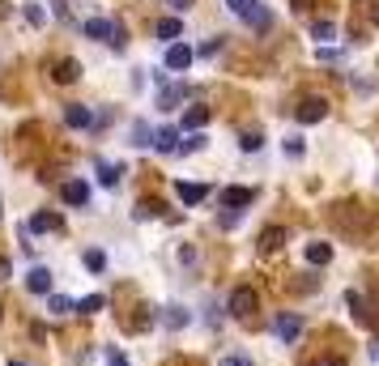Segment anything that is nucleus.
Returning <instances> with one entry per match:
<instances>
[{
	"instance_id": "30",
	"label": "nucleus",
	"mask_w": 379,
	"mask_h": 366,
	"mask_svg": "<svg viewBox=\"0 0 379 366\" xmlns=\"http://www.w3.org/2000/svg\"><path fill=\"white\" fill-rule=\"evenodd\" d=\"M179 150H184V154H196V150H205V136H200V132H192L188 141H179Z\"/></svg>"
},
{
	"instance_id": "16",
	"label": "nucleus",
	"mask_w": 379,
	"mask_h": 366,
	"mask_svg": "<svg viewBox=\"0 0 379 366\" xmlns=\"http://www.w3.org/2000/svg\"><path fill=\"white\" fill-rule=\"evenodd\" d=\"M209 124V107H188L184 111V132H200Z\"/></svg>"
},
{
	"instance_id": "1",
	"label": "nucleus",
	"mask_w": 379,
	"mask_h": 366,
	"mask_svg": "<svg viewBox=\"0 0 379 366\" xmlns=\"http://www.w3.org/2000/svg\"><path fill=\"white\" fill-rule=\"evenodd\" d=\"M226 9H231L235 17H243L247 26H251V30H260V34L273 26V13L260 5V0H226Z\"/></svg>"
},
{
	"instance_id": "26",
	"label": "nucleus",
	"mask_w": 379,
	"mask_h": 366,
	"mask_svg": "<svg viewBox=\"0 0 379 366\" xmlns=\"http://www.w3.org/2000/svg\"><path fill=\"white\" fill-rule=\"evenodd\" d=\"M239 145H243V154H256L260 145H264V136H260L256 128H251V132H243V136H239Z\"/></svg>"
},
{
	"instance_id": "36",
	"label": "nucleus",
	"mask_w": 379,
	"mask_h": 366,
	"mask_svg": "<svg viewBox=\"0 0 379 366\" xmlns=\"http://www.w3.org/2000/svg\"><path fill=\"white\" fill-rule=\"evenodd\" d=\"M107 362H111V366H128V358H124L119 349H107Z\"/></svg>"
},
{
	"instance_id": "33",
	"label": "nucleus",
	"mask_w": 379,
	"mask_h": 366,
	"mask_svg": "<svg viewBox=\"0 0 379 366\" xmlns=\"http://www.w3.org/2000/svg\"><path fill=\"white\" fill-rule=\"evenodd\" d=\"M222 366H256V362L243 358V354H231V358H222Z\"/></svg>"
},
{
	"instance_id": "22",
	"label": "nucleus",
	"mask_w": 379,
	"mask_h": 366,
	"mask_svg": "<svg viewBox=\"0 0 379 366\" xmlns=\"http://www.w3.org/2000/svg\"><path fill=\"white\" fill-rule=\"evenodd\" d=\"M307 260L311 264H328L333 260V247H328V243H307Z\"/></svg>"
},
{
	"instance_id": "25",
	"label": "nucleus",
	"mask_w": 379,
	"mask_h": 366,
	"mask_svg": "<svg viewBox=\"0 0 379 366\" xmlns=\"http://www.w3.org/2000/svg\"><path fill=\"white\" fill-rule=\"evenodd\" d=\"M162 320H166V328H184V324H188V311H184V307H166Z\"/></svg>"
},
{
	"instance_id": "37",
	"label": "nucleus",
	"mask_w": 379,
	"mask_h": 366,
	"mask_svg": "<svg viewBox=\"0 0 379 366\" xmlns=\"http://www.w3.org/2000/svg\"><path fill=\"white\" fill-rule=\"evenodd\" d=\"M9 273H13V264H9L5 256H0V281H9Z\"/></svg>"
},
{
	"instance_id": "29",
	"label": "nucleus",
	"mask_w": 379,
	"mask_h": 366,
	"mask_svg": "<svg viewBox=\"0 0 379 366\" xmlns=\"http://www.w3.org/2000/svg\"><path fill=\"white\" fill-rule=\"evenodd\" d=\"M133 213H137V217H158V213H162V205H158V201H141Z\"/></svg>"
},
{
	"instance_id": "40",
	"label": "nucleus",
	"mask_w": 379,
	"mask_h": 366,
	"mask_svg": "<svg viewBox=\"0 0 379 366\" xmlns=\"http://www.w3.org/2000/svg\"><path fill=\"white\" fill-rule=\"evenodd\" d=\"M375 362H379V345H375Z\"/></svg>"
},
{
	"instance_id": "35",
	"label": "nucleus",
	"mask_w": 379,
	"mask_h": 366,
	"mask_svg": "<svg viewBox=\"0 0 379 366\" xmlns=\"http://www.w3.org/2000/svg\"><path fill=\"white\" fill-rule=\"evenodd\" d=\"M311 366H345V358H341V354H333V358H320V362H311Z\"/></svg>"
},
{
	"instance_id": "20",
	"label": "nucleus",
	"mask_w": 379,
	"mask_h": 366,
	"mask_svg": "<svg viewBox=\"0 0 379 366\" xmlns=\"http://www.w3.org/2000/svg\"><path fill=\"white\" fill-rule=\"evenodd\" d=\"M47 311L52 315H68V311H77V303L64 298V294H47Z\"/></svg>"
},
{
	"instance_id": "34",
	"label": "nucleus",
	"mask_w": 379,
	"mask_h": 366,
	"mask_svg": "<svg viewBox=\"0 0 379 366\" xmlns=\"http://www.w3.org/2000/svg\"><path fill=\"white\" fill-rule=\"evenodd\" d=\"M52 5H56V17H64V21H72V9L64 5V0H52Z\"/></svg>"
},
{
	"instance_id": "23",
	"label": "nucleus",
	"mask_w": 379,
	"mask_h": 366,
	"mask_svg": "<svg viewBox=\"0 0 379 366\" xmlns=\"http://www.w3.org/2000/svg\"><path fill=\"white\" fill-rule=\"evenodd\" d=\"M81 260H86V268H90V273H103V268H107V252H98V247H90Z\"/></svg>"
},
{
	"instance_id": "12",
	"label": "nucleus",
	"mask_w": 379,
	"mask_h": 366,
	"mask_svg": "<svg viewBox=\"0 0 379 366\" xmlns=\"http://www.w3.org/2000/svg\"><path fill=\"white\" fill-rule=\"evenodd\" d=\"M175 196H179L184 205H200L209 196V183H175Z\"/></svg>"
},
{
	"instance_id": "15",
	"label": "nucleus",
	"mask_w": 379,
	"mask_h": 366,
	"mask_svg": "<svg viewBox=\"0 0 379 366\" xmlns=\"http://www.w3.org/2000/svg\"><path fill=\"white\" fill-rule=\"evenodd\" d=\"M64 201H68V205H77V209H81V205H90V183L68 179V183H64Z\"/></svg>"
},
{
	"instance_id": "38",
	"label": "nucleus",
	"mask_w": 379,
	"mask_h": 366,
	"mask_svg": "<svg viewBox=\"0 0 379 366\" xmlns=\"http://www.w3.org/2000/svg\"><path fill=\"white\" fill-rule=\"evenodd\" d=\"M371 17H375V26H379V0H375V9H371Z\"/></svg>"
},
{
	"instance_id": "6",
	"label": "nucleus",
	"mask_w": 379,
	"mask_h": 366,
	"mask_svg": "<svg viewBox=\"0 0 379 366\" xmlns=\"http://www.w3.org/2000/svg\"><path fill=\"white\" fill-rule=\"evenodd\" d=\"M81 30H86V39H94V43H107V47L115 43V21H107V17H90Z\"/></svg>"
},
{
	"instance_id": "27",
	"label": "nucleus",
	"mask_w": 379,
	"mask_h": 366,
	"mask_svg": "<svg viewBox=\"0 0 379 366\" xmlns=\"http://www.w3.org/2000/svg\"><path fill=\"white\" fill-rule=\"evenodd\" d=\"M311 34H315V43H328V39H337V26H333V21H315Z\"/></svg>"
},
{
	"instance_id": "10",
	"label": "nucleus",
	"mask_w": 379,
	"mask_h": 366,
	"mask_svg": "<svg viewBox=\"0 0 379 366\" xmlns=\"http://www.w3.org/2000/svg\"><path fill=\"white\" fill-rule=\"evenodd\" d=\"M64 124H68V128H94V115H90V107H81V103H68V107H64Z\"/></svg>"
},
{
	"instance_id": "19",
	"label": "nucleus",
	"mask_w": 379,
	"mask_h": 366,
	"mask_svg": "<svg viewBox=\"0 0 379 366\" xmlns=\"http://www.w3.org/2000/svg\"><path fill=\"white\" fill-rule=\"evenodd\" d=\"M119 175H124V170H119L115 162H98V183H103V187H115Z\"/></svg>"
},
{
	"instance_id": "17",
	"label": "nucleus",
	"mask_w": 379,
	"mask_h": 366,
	"mask_svg": "<svg viewBox=\"0 0 379 366\" xmlns=\"http://www.w3.org/2000/svg\"><path fill=\"white\" fill-rule=\"evenodd\" d=\"M282 243H286V230H282V226H269V230L260 234V252L269 256V252H277V247H282Z\"/></svg>"
},
{
	"instance_id": "9",
	"label": "nucleus",
	"mask_w": 379,
	"mask_h": 366,
	"mask_svg": "<svg viewBox=\"0 0 379 366\" xmlns=\"http://www.w3.org/2000/svg\"><path fill=\"white\" fill-rule=\"evenodd\" d=\"M179 141H184V136H179V128L171 124V128H158V132H154V141H149V145H154L158 154H175V150H179Z\"/></svg>"
},
{
	"instance_id": "13",
	"label": "nucleus",
	"mask_w": 379,
	"mask_h": 366,
	"mask_svg": "<svg viewBox=\"0 0 379 366\" xmlns=\"http://www.w3.org/2000/svg\"><path fill=\"white\" fill-rule=\"evenodd\" d=\"M251 201H256V192H251V187H226V192H222V205L235 209V213H239L243 205H251Z\"/></svg>"
},
{
	"instance_id": "11",
	"label": "nucleus",
	"mask_w": 379,
	"mask_h": 366,
	"mask_svg": "<svg viewBox=\"0 0 379 366\" xmlns=\"http://www.w3.org/2000/svg\"><path fill=\"white\" fill-rule=\"evenodd\" d=\"M77 77H81V64H77V60H56V64H52V81L72 85Z\"/></svg>"
},
{
	"instance_id": "39",
	"label": "nucleus",
	"mask_w": 379,
	"mask_h": 366,
	"mask_svg": "<svg viewBox=\"0 0 379 366\" xmlns=\"http://www.w3.org/2000/svg\"><path fill=\"white\" fill-rule=\"evenodd\" d=\"M9 366H26V362H9Z\"/></svg>"
},
{
	"instance_id": "8",
	"label": "nucleus",
	"mask_w": 379,
	"mask_h": 366,
	"mask_svg": "<svg viewBox=\"0 0 379 366\" xmlns=\"http://www.w3.org/2000/svg\"><path fill=\"white\" fill-rule=\"evenodd\" d=\"M26 230L30 234H56V230H64V217L60 213H35L26 222Z\"/></svg>"
},
{
	"instance_id": "41",
	"label": "nucleus",
	"mask_w": 379,
	"mask_h": 366,
	"mask_svg": "<svg viewBox=\"0 0 379 366\" xmlns=\"http://www.w3.org/2000/svg\"><path fill=\"white\" fill-rule=\"evenodd\" d=\"M0 213H5V209H0Z\"/></svg>"
},
{
	"instance_id": "28",
	"label": "nucleus",
	"mask_w": 379,
	"mask_h": 366,
	"mask_svg": "<svg viewBox=\"0 0 379 366\" xmlns=\"http://www.w3.org/2000/svg\"><path fill=\"white\" fill-rule=\"evenodd\" d=\"M149 141H154V132H149V124H141V119H137V124H133V145H141V150H145Z\"/></svg>"
},
{
	"instance_id": "14",
	"label": "nucleus",
	"mask_w": 379,
	"mask_h": 366,
	"mask_svg": "<svg viewBox=\"0 0 379 366\" xmlns=\"http://www.w3.org/2000/svg\"><path fill=\"white\" fill-rule=\"evenodd\" d=\"M154 34H158L162 43H179V34H184V21H179V17H162L158 26H154Z\"/></svg>"
},
{
	"instance_id": "5",
	"label": "nucleus",
	"mask_w": 379,
	"mask_h": 366,
	"mask_svg": "<svg viewBox=\"0 0 379 366\" xmlns=\"http://www.w3.org/2000/svg\"><path fill=\"white\" fill-rule=\"evenodd\" d=\"M324 115H328V103H324V99H302V103L294 107V119H298V124H320Z\"/></svg>"
},
{
	"instance_id": "31",
	"label": "nucleus",
	"mask_w": 379,
	"mask_h": 366,
	"mask_svg": "<svg viewBox=\"0 0 379 366\" xmlns=\"http://www.w3.org/2000/svg\"><path fill=\"white\" fill-rule=\"evenodd\" d=\"M217 52H222V39H209V43H200V52H196V56H200V60H209V56H217Z\"/></svg>"
},
{
	"instance_id": "24",
	"label": "nucleus",
	"mask_w": 379,
	"mask_h": 366,
	"mask_svg": "<svg viewBox=\"0 0 379 366\" xmlns=\"http://www.w3.org/2000/svg\"><path fill=\"white\" fill-rule=\"evenodd\" d=\"M21 13H26V21H30L35 30H39V26H47V9H43V5H35V0H30V5L21 9Z\"/></svg>"
},
{
	"instance_id": "2",
	"label": "nucleus",
	"mask_w": 379,
	"mask_h": 366,
	"mask_svg": "<svg viewBox=\"0 0 379 366\" xmlns=\"http://www.w3.org/2000/svg\"><path fill=\"white\" fill-rule=\"evenodd\" d=\"M256 307H260V298H256V289H251V285H239L235 294H231V303H226V311H231L235 320H247Z\"/></svg>"
},
{
	"instance_id": "32",
	"label": "nucleus",
	"mask_w": 379,
	"mask_h": 366,
	"mask_svg": "<svg viewBox=\"0 0 379 366\" xmlns=\"http://www.w3.org/2000/svg\"><path fill=\"white\" fill-rule=\"evenodd\" d=\"M302 150H307V145H302L298 136H286V154H290V158H302Z\"/></svg>"
},
{
	"instance_id": "3",
	"label": "nucleus",
	"mask_w": 379,
	"mask_h": 366,
	"mask_svg": "<svg viewBox=\"0 0 379 366\" xmlns=\"http://www.w3.org/2000/svg\"><path fill=\"white\" fill-rule=\"evenodd\" d=\"M273 336L282 340V345H294V340L302 336V320H298L294 311H286V315H277V320H273Z\"/></svg>"
},
{
	"instance_id": "21",
	"label": "nucleus",
	"mask_w": 379,
	"mask_h": 366,
	"mask_svg": "<svg viewBox=\"0 0 379 366\" xmlns=\"http://www.w3.org/2000/svg\"><path fill=\"white\" fill-rule=\"evenodd\" d=\"M77 311H81V315H98V311H107V298H103V294H86V298L77 303Z\"/></svg>"
},
{
	"instance_id": "18",
	"label": "nucleus",
	"mask_w": 379,
	"mask_h": 366,
	"mask_svg": "<svg viewBox=\"0 0 379 366\" xmlns=\"http://www.w3.org/2000/svg\"><path fill=\"white\" fill-rule=\"evenodd\" d=\"M184 99H188V90H184V85H166V90L158 94V107H166V111H171V107H179Z\"/></svg>"
},
{
	"instance_id": "7",
	"label": "nucleus",
	"mask_w": 379,
	"mask_h": 366,
	"mask_svg": "<svg viewBox=\"0 0 379 366\" xmlns=\"http://www.w3.org/2000/svg\"><path fill=\"white\" fill-rule=\"evenodd\" d=\"M26 289L47 298V294H52V268H47V264H35L30 273H26Z\"/></svg>"
},
{
	"instance_id": "4",
	"label": "nucleus",
	"mask_w": 379,
	"mask_h": 366,
	"mask_svg": "<svg viewBox=\"0 0 379 366\" xmlns=\"http://www.w3.org/2000/svg\"><path fill=\"white\" fill-rule=\"evenodd\" d=\"M196 60V52L188 43H166V68L171 72H188V64Z\"/></svg>"
}]
</instances>
